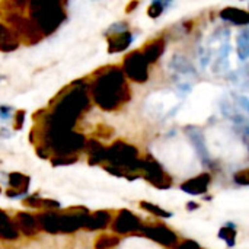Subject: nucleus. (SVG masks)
Returning a JSON list of instances; mask_svg holds the SVG:
<instances>
[{
	"mask_svg": "<svg viewBox=\"0 0 249 249\" xmlns=\"http://www.w3.org/2000/svg\"><path fill=\"white\" fill-rule=\"evenodd\" d=\"M19 47V39L13 34V31L0 23V51L1 53H12Z\"/></svg>",
	"mask_w": 249,
	"mask_h": 249,
	"instance_id": "nucleus-17",
	"label": "nucleus"
},
{
	"mask_svg": "<svg viewBox=\"0 0 249 249\" xmlns=\"http://www.w3.org/2000/svg\"><path fill=\"white\" fill-rule=\"evenodd\" d=\"M12 136V133L10 131H7L6 128H3V127H0V137H10Z\"/></svg>",
	"mask_w": 249,
	"mask_h": 249,
	"instance_id": "nucleus-34",
	"label": "nucleus"
},
{
	"mask_svg": "<svg viewBox=\"0 0 249 249\" xmlns=\"http://www.w3.org/2000/svg\"><path fill=\"white\" fill-rule=\"evenodd\" d=\"M140 233H143L146 238L152 239L153 242H156L162 247H172V245H177V242H178V236L175 235V232L165 225L143 226Z\"/></svg>",
	"mask_w": 249,
	"mask_h": 249,
	"instance_id": "nucleus-7",
	"label": "nucleus"
},
{
	"mask_svg": "<svg viewBox=\"0 0 249 249\" xmlns=\"http://www.w3.org/2000/svg\"><path fill=\"white\" fill-rule=\"evenodd\" d=\"M29 19L39 29L42 36L55 32L66 19L63 3L60 1H31L28 3Z\"/></svg>",
	"mask_w": 249,
	"mask_h": 249,
	"instance_id": "nucleus-2",
	"label": "nucleus"
},
{
	"mask_svg": "<svg viewBox=\"0 0 249 249\" xmlns=\"http://www.w3.org/2000/svg\"><path fill=\"white\" fill-rule=\"evenodd\" d=\"M13 109L10 107H4V105H0V120H9L10 118V112Z\"/></svg>",
	"mask_w": 249,
	"mask_h": 249,
	"instance_id": "nucleus-31",
	"label": "nucleus"
},
{
	"mask_svg": "<svg viewBox=\"0 0 249 249\" xmlns=\"http://www.w3.org/2000/svg\"><path fill=\"white\" fill-rule=\"evenodd\" d=\"M166 6H168V3L153 1V3L149 6V9H147V15H149L150 18L156 19V18H159V16L163 13V10H165V7H166Z\"/></svg>",
	"mask_w": 249,
	"mask_h": 249,
	"instance_id": "nucleus-25",
	"label": "nucleus"
},
{
	"mask_svg": "<svg viewBox=\"0 0 249 249\" xmlns=\"http://www.w3.org/2000/svg\"><path fill=\"white\" fill-rule=\"evenodd\" d=\"M165 51V39L163 38H155L152 41H149L146 45H143V48L140 50V53L143 54L144 60L147 61V64L156 63L160 55Z\"/></svg>",
	"mask_w": 249,
	"mask_h": 249,
	"instance_id": "nucleus-14",
	"label": "nucleus"
},
{
	"mask_svg": "<svg viewBox=\"0 0 249 249\" xmlns=\"http://www.w3.org/2000/svg\"><path fill=\"white\" fill-rule=\"evenodd\" d=\"M123 73L136 83H146L149 79V64L140 50L125 55L123 61Z\"/></svg>",
	"mask_w": 249,
	"mask_h": 249,
	"instance_id": "nucleus-5",
	"label": "nucleus"
},
{
	"mask_svg": "<svg viewBox=\"0 0 249 249\" xmlns=\"http://www.w3.org/2000/svg\"><path fill=\"white\" fill-rule=\"evenodd\" d=\"M137 6H139V3H137V1H134V3L131 1V3H128V6L125 7V12H127V13H130V12H131V10H134Z\"/></svg>",
	"mask_w": 249,
	"mask_h": 249,
	"instance_id": "nucleus-33",
	"label": "nucleus"
},
{
	"mask_svg": "<svg viewBox=\"0 0 249 249\" xmlns=\"http://www.w3.org/2000/svg\"><path fill=\"white\" fill-rule=\"evenodd\" d=\"M92 77L90 95L95 104L104 111H115L131 99L128 83L120 67H102L96 70Z\"/></svg>",
	"mask_w": 249,
	"mask_h": 249,
	"instance_id": "nucleus-1",
	"label": "nucleus"
},
{
	"mask_svg": "<svg viewBox=\"0 0 249 249\" xmlns=\"http://www.w3.org/2000/svg\"><path fill=\"white\" fill-rule=\"evenodd\" d=\"M142 228H143V225H142L140 219L128 210H121L111 225L112 232H115L118 235L137 233L142 231Z\"/></svg>",
	"mask_w": 249,
	"mask_h": 249,
	"instance_id": "nucleus-6",
	"label": "nucleus"
},
{
	"mask_svg": "<svg viewBox=\"0 0 249 249\" xmlns=\"http://www.w3.org/2000/svg\"><path fill=\"white\" fill-rule=\"evenodd\" d=\"M187 209H188V210H191V209H198V204H196V203H188V204H187Z\"/></svg>",
	"mask_w": 249,
	"mask_h": 249,
	"instance_id": "nucleus-35",
	"label": "nucleus"
},
{
	"mask_svg": "<svg viewBox=\"0 0 249 249\" xmlns=\"http://www.w3.org/2000/svg\"><path fill=\"white\" fill-rule=\"evenodd\" d=\"M140 207H142L143 210H146V212H149V213L158 216V217H162V219H169V217H171V213H169V212H166V210H163L162 207H159V206H156V204H152V203H149V201H142V203H140Z\"/></svg>",
	"mask_w": 249,
	"mask_h": 249,
	"instance_id": "nucleus-24",
	"label": "nucleus"
},
{
	"mask_svg": "<svg viewBox=\"0 0 249 249\" xmlns=\"http://www.w3.org/2000/svg\"><path fill=\"white\" fill-rule=\"evenodd\" d=\"M235 182L239 184V185H244L247 187L249 184V171L248 169H242L239 172L235 174Z\"/></svg>",
	"mask_w": 249,
	"mask_h": 249,
	"instance_id": "nucleus-27",
	"label": "nucleus"
},
{
	"mask_svg": "<svg viewBox=\"0 0 249 249\" xmlns=\"http://www.w3.org/2000/svg\"><path fill=\"white\" fill-rule=\"evenodd\" d=\"M178 249H200L198 244L194 242V241H185L184 244H181Z\"/></svg>",
	"mask_w": 249,
	"mask_h": 249,
	"instance_id": "nucleus-32",
	"label": "nucleus"
},
{
	"mask_svg": "<svg viewBox=\"0 0 249 249\" xmlns=\"http://www.w3.org/2000/svg\"><path fill=\"white\" fill-rule=\"evenodd\" d=\"M140 174L149 184H152L156 188L166 190L172 185V178L163 171L162 165L152 156H147L146 159L140 160Z\"/></svg>",
	"mask_w": 249,
	"mask_h": 249,
	"instance_id": "nucleus-4",
	"label": "nucleus"
},
{
	"mask_svg": "<svg viewBox=\"0 0 249 249\" xmlns=\"http://www.w3.org/2000/svg\"><path fill=\"white\" fill-rule=\"evenodd\" d=\"M23 123H25V111L18 109L15 114V130H20L23 127Z\"/></svg>",
	"mask_w": 249,
	"mask_h": 249,
	"instance_id": "nucleus-29",
	"label": "nucleus"
},
{
	"mask_svg": "<svg viewBox=\"0 0 249 249\" xmlns=\"http://www.w3.org/2000/svg\"><path fill=\"white\" fill-rule=\"evenodd\" d=\"M109 223H111V213L105 212V210H99V212L92 213V214L89 213V216L86 219L85 229H88V231H102Z\"/></svg>",
	"mask_w": 249,
	"mask_h": 249,
	"instance_id": "nucleus-16",
	"label": "nucleus"
},
{
	"mask_svg": "<svg viewBox=\"0 0 249 249\" xmlns=\"http://www.w3.org/2000/svg\"><path fill=\"white\" fill-rule=\"evenodd\" d=\"M96 134H98V139H109L114 133V130L111 127H107V125H98L96 127Z\"/></svg>",
	"mask_w": 249,
	"mask_h": 249,
	"instance_id": "nucleus-28",
	"label": "nucleus"
},
{
	"mask_svg": "<svg viewBox=\"0 0 249 249\" xmlns=\"http://www.w3.org/2000/svg\"><path fill=\"white\" fill-rule=\"evenodd\" d=\"M171 67L175 70V71H178V73H181V74H193L194 73V67L190 64V61L185 58V57H182V55H175L174 58H172V61H171Z\"/></svg>",
	"mask_w": 249,
	"mask_h": 249,
	"instance_id": "nucleus-21",
	"label": "nucleus"
},
{
	"mask_svg": "<svg viewBox=\"0 0 249 249\" xmlns=\"http://www.w3.org/2000/svg\"><path fill=\"white\" fill-rule=\"evenodd\" d=\"M36 217L39 231L57 235L60 233V213L57 212H42Z\"/></svg>",
	"mask_w": 249,
	"mask_h": 249,
	"instance_id": "nucleus-13",
	"label": "nucleus"
},
{
	"mask_svg": "<svg viewBox=\"0 0 249 249\" xmlns=\"http://www.w3.org/2000/svg\"><path fill=\"white\" fill-rule=\"evenodd\" d=\"M220 18L226 22H231L233 25H241L245 26L249 22V15L247 10L244 9H238V7H225L220 12Z\"/></svg>",
	"mask_w": 249,
	"mask_h": 249,
	"instance_id": "nucleus-18",
	"label": "nucleus"
},
{
	"mask_svg": "<svg viewBox=\"0 0 249 249\" xmlns=\"http://www.w3.org/2000/svg\"><path fill=\"white\" fill-rule=\"evenodd\" d=\"M0 194H1V188H0Z\"/></svg>",
	"mask_w": 249,
	"mask_h": 249,
	"instance_id": "nucleus-36",
	"label": "nucleus"
},
{
	"mask_svg": "<svg viewBox=\"0 0 249 249\" xmlns=\"http://www.w3.org/2000/svg\"><path fill=\"white\" fill-rule=\"evenodd\" d=\"M6 22L10 25L9 28L18 36V39L25 44H36L42 39V34L35 26V23L31 19L22 16V13L9 16Z\"/></svg>",
	"mask_w": 249,
	"mask_h": 249,
	"instance_id": "nucleus-3",
	"label": "nucleus"
},
{
	"mask_svg": "<svg viewBox=\"0 0 249 249\" xmlns=\"http://www.w3.org/2000/svg\"><path fill=\"white\" fill-rule=\"evenodd\" d=\"M13 223H15L16 231L23 233L25 236H34V235H36L39 232L36 217L34 214H31V213H25V212L16 213Z\"/></svg>",
	"mask_w": 249,
	"mask_h": 249,
	"instance_id": "nucleus-11",
	"label": "nucleus"
},
{
	"mask_svg": "<svg viewBox=\"0 0 249 249\" xmlns=\"http://www.w3.org/2000/svg\"><path fill=\"white\" fill-rule=\"evenodd\" d=\"M120 244V239L117 236L112 235H101L98 236V239L95 241V249H112Z\"/></svg>",
	"mask_w": 249,
	"mask_h": 249,
	"instance_id": "nucleus-22",
	"label": "nucleus"
},
{
	"mask_svg": "<svg viewBox=\"0 0 249 249\" xmlns=\"http://www.w3.org/2000/svg\"><path fill=\"white\" fill-rule=\"evenodd\" d=\"M212 182V175L210 174H200L196 178H191L185 181L181 185V190L190 196H203L207 193L209 185Z\"/></svg>",
	"mask_w": 249,
	"mask_h": 249,
	"instance_id": "nucleus-10",
	"label": "nucleus"
},
{
	"mask_svg": "<svg viewBox=\"0 0 249 249\" xmlns=\"http://www.w3.org/2000/svg\"><path fill=\"white\" fill-rule=\"evenodd\" d=\"M236 53L238 57L245 61L249 55V36H248V29H242L236 38Z\"/></svg>",
	"mask_w": 249,
	"mask_h": 249,
	"instance_id": "nucleus-20",
	"label": "nucleus"
},
{
	"mask_svg": "<svg viewBox=\"0 0 249 249\" xmlns=\"http://www.w3.org/2000/svg\"><path fill=\"white\" fill-rule=\"evenodd\" d=\"M86 153L89 156V163L90 165H98L107 160V147L102 146L98 140H86L85 143Z\"/></svg>",
	"mask_w": 249,
	"mask_h": 249,
	"instance_id": "nucleus-15",
	"label": "nucleus"
},
{
	"mask_svg": "<svg viewBox=\"0 0 249 249\" xmlns=\"http://www.w3.org/2000/svg\"><path fill=\"white\" fill-rule=\"evenodd\" d=\"M185 133H187L190 142L193 143L194 149L197 150L201 162L206 166H209L212 163V159H210V153L207 150V146H206V142H204V134L201 133V130L197 128V127H187L185 128Z\"/></svg>",
	"mask_w": 249,
	"mask_h": 249,
	"instance_id": "nucleus-9",
	"label": "nucleus"
},
{
	"mask_svg": "<svg viewBox=\"0 0 249 249\" xmlns=\"http://www.w3.org/2000/svg\"><path fill=\"white\" fill-rule=\"evenodd\" d=\"M134 36L131 32L124 31V32H114V34H107V41H108V53L115 54L127 50L130 44L133 42Z\"/></svg>",
	"mask_w": 249,
	"mask_h": 249,
	"instance_id": "nucleus-12",
	"label": "nucleus"
},
{
	"mask_svg": "<svg viewBox=\"0 0 249 249\" xmlns=\"http://www.w3.org/2000/svg\"><path fill=\"white\" fill-rule=\"evenodd\" d=\"M124 31H128L127 29V25L125 22H117L114 25H111L107 31V34H114V32H124Z\"/></svg>",
	"mask_w": 249,
	"mask_h": 249,
	"instance_id": "nucleus-30",
	"label": "nucleus"
},
{
	"mask_svg": "<svg viewBox=\"0 0 249 249\" xmlns=\"http://www.w3.org/2000/svg\"><path fill=\"white\" fill-rule=\"evenodd\" d=\"M219 238H220V239H223L229 247H233V245H235V241H236V231H235V225L228 223L226 226H223V228L219 231Z\"/></svg>",
	"mask_w": 249,
	"mask_h": 249,
	"instance_id": "nucleus-23",
	"label": "nucleus"
},
{
	"mask_svg": "<svg viewBox=\"0 0 249 249\" xmlns=\"http://www.w3.org/2000/svg\"><path fill=\"white\" fill-rule=\"evenodd\" d=\"M29 177L23 175L20 172H12L7 175V185L9 188L6 190V196L10 198H16L20 196H25L29 190Z\"/></svg>",
	"mask_w": 249,
	"mask_h": 249,
	"instance_id": "nucleus-8",
	"label": "nucleus"
},
{
	"mask_svg": "<svg viewBox=\"0 0 249 249\" xmlns=\"http://www.w3.org/2000/svg\"><path fill=\"white\" fill-rule=\"evenodd\" d=\"M18 236H19V232L16 231L13 220L3 210H0V239L15 241L18 239Z\"/></svg>",
	"mask_w": 249,
	"mask_h": 249,
	"instance_id": "nucleus-19",
	"label": "nucleus"
},
{
	"mask_svg": "<svg viewBox=\"0 0 249 249\" xmlns=\"http://www.w3.org/2000/svg\"><path fill=\"white\" fill-rule=\"evenodd\" d=\"M77 162V156H63V158H51V163L54 166H63V165H71Z\"/></svg>",
	"mask_w": 249,
	"mask_h": 249,
	"instance_id": "nucleus-26",
	"label": "nucleus"
}]
</instances>
